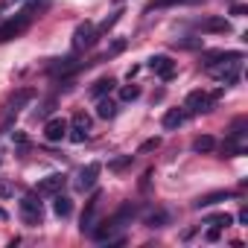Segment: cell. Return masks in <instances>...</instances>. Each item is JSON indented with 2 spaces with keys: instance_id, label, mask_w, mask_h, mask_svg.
Segmentation results:
<instances>
[{
  "instance_id": "6da1fadb",
  "label": "cell",
  "mask_w": 248,
  "mask_h": 248,
  "mask_svg": "<svg viewBox=\"0 0 248 248\" xmlns=\"http://www.w3.org/2000/svg\"><path fill=\"white\" fill-rule=\"evenodd\" d=\"M50 6V0H32V3H27L15 18H9V21H3L0 24V44H6V41H12V38H18L44 9Z\"/></svg>"
},
{
  "instance_id": "7a4b0ae2",
  "label": "cell",
  "mask_w": 248,
  "mask_h": 248,
  "mask_svg": "<svg viewBox=\"0 0 248 248\" xmlns=\"http://www.w3.org/2000/svg\"><path fill=\"white\" fill-rule=\"evenodd\" d=\"M138 216V207L132 204V202H126L123 207H117V213H111L105 222H99V225H93V231H91V236L96 239V242H102V239H108L114 231H123L126 225H132V219Z\"/></svg>"
},
{
  "instance_id": "3957f363",
  "label": "cell",
  "mask_w": 248,
  "mask_h": 248,
  "mask_svg": "<svg viewBox=\"0 0 248 248\" xmlns=\"http://www.w3.org/2000/svg\"><path fill=\"white\" fill-rule=\"evenodd\" d=\"M219 93H222V91H216V93H207V91H190L187 99H184L187 114L193 117V114H207V111H213V102L219 99Z\"/></svg>"
},
{
  "instance_id": "277c9868",
  "label": "cell",
  "mask_w": 248,
  "mask_h": 248,
  "mask_svg": "<svg viewBox=\"0 0 248 248\" xmlns=\"http://www.w3.org/2000/svg\"><path fill=\"white\" fill-rule=\"evenodd\" d=\"M239 64H242V59H222V62H216V64H210L207 70H210L213 79H219V82H225V85H236V79H239Z\"/></svg>"
},
{
  "instance_id": "5b68a950",
  "label": "cell",
  "mask_w": 248,
  "mask_h": 248,
  "mask_svg": "<svg viewBox=\"0 0 248 248\" xmlns=\"http://www.w3.org/2000/svg\"><path fill=\"white\" fill-rule=\"evenodd\" d=\"M21 219H24L27 225H41V222H44V207H41V202H38V193L24 196V202H21Z\"/></svg>"
},
{
  "instance_id": "8992f818",
  "label": "cell",
  "mask_w": 248,
  "mask_h": 248,
  "mask_svg": "<svg viewBox=\"0 0 248 248\" xmlns=\"http://www.w3.org/2000/svg\"><path fill=\"white\" fill-rule=\"evenodd\" d=\"M93 44H96V27H93L91 21L79 24V27L73 30V50L82 53V50H91Z\"/></svg>"
},
{
  "instance_id": "52a82bcc",
  "label": "cell",
  "mask_w": 248,
  "mask_h": 248,
  "mask_svg": "<svg viewBox=\"0 0 248 248\" xmlns=\"http://www.w3.org/2000/svg\"><path fill=\"white\" fill-rule=\"evenodd\" d=\"M67 138L73 143H85L91 138V117L88 114H76L70 123H67Z\"/></svg>"
},
{
  "instance_id": "ba28073f",
  "label": "cell",
  "mask_w": 248,
  "mask_h": 248,
  "mask_svg": "<svg viewBox=\"0 0 248 248\" xmlns=\"http://www.w3.org/2000/svg\"><path fill=\"white\" fill-rule=\"evenodd\" d=\"M67 138V120L64 117H50L44 123V140L47 143H62Z\"/></svg>"
},
{
  "instance_id": "9c48e42d",
  "label": "cell",
  "mask_w": 248,
  "mask_h": 248,
  "mask_svg": "<svg viewBox=\"0 0 248 248\" xmlns=\"http://www.w3.org/2000/svg\"><path fill=\"white\" fill-rule=\"evenodd\" d=\"M99 202H102V193L96 190L91 199H88V204H85V210H82V219H79V228H82V233H91L93 231V219H96V210H99Z\"/></svg>"
},
{
  "instance_id": "30bf717a",
  "label": "cell",
  "mask_w": 248,
  "mask_h": 248,
  "mask_svg": "<svg viewBox=\"0 0 248 248\" xmlns=\"http://www.w3.org/2000/svg\"><path fill=\"white\" fill-rule=\"evenodd\" d=\"M64 184H67V175L64 172H53V175H47V178H41L38 181V196H56V193H62L64 190Z\"/></svg>"
},
{
  "instance_id": "8fae6325",
  "label": "cell",
  "mask_w": 248,
  "mask_h": 248,
  "mask_svg": "<svg viewBox=\"0 0 248 248\" xmlns=\"http://www.w3.org/2000/svg\"><path fill=\"white\" fill-rule=\"evenodd\" d=\"M99 172H102V167L93 161V164H88V167H82L79 170V178H76V187L85 193V190H93L96 187V181H99Z\"/></svg>"
},
{
  "instance_id": "7c38bea8",
  "label": "cell",
  "mask_w": 248,
  "mask_h": 248,
  "mask_svg": "<svg viewBox=\"0 0 248 248\" xmlns=\"http://www.w3.org/2000/svg\"><path fill=\"white\" fill-rule=\"evenodd\" d=\"M146 67H149L152 73H158L161 79H172V76H175V62H172L170 56H152V59L146 62Z\"/></svg>"
},
{
  "instance_id": "4fadbf2b",
  "label": "cell",
  "mask_w": 248,
  "mask_h": 248,
  "mask_svg": "<svg viewBox=\"0 0 248 248\" xmlns=\"http://www.w3.org/2000/svg\"><path fill=\"white\" fill-rule=\"evenodd\" d=\"M233 196H236L233 190H216V193H204V196H199V199L193 202V210H202V207H210V204L228 202V199H233Z\"/></svg>"
},
{
  "instance_id": "5bb4252c",
  "label": "cell",
  "mask_w": 248,
  "mask_h": 248,
  "mask_svg": "<svg viewBox=\"0 0 248 248\" xmlns=\"http://www.w3.org/2000/svg\"><path fill=\"white\" fill-rule=\"evenodd\" d=\"M32 99H35V91H32V88H21V91H15V93L9 96L6 111H9V114H18V111H21L27 102H32Z\"/></svg>"
},
{
  "instance_id": "9a60e30c",
  "label": "cell",
  "mask_w": 248,
  "mask_h": 248,
  "mask_svg": "<svg viewBox=\"0 0 248 248\" xmlns=\"http://www.w3.org/2000/svg\"><path fill=\"white\" fill-rule=\"evenodd\" d=\"M187 108L181 105V108H170L167 114H164V120H161V126L167 129V132H172V129H178V126H184V123H187Z\"/></svg>"
},
{
  "instance_id": "2e32d148",
  "label": "cell",
  "mask_w": 248,
  "mask_h": 248,
  "mask_svg": "<svg viewBox=\"0 0 248 248\" xmlns=\"http://www.w3.org/2000/svg\"><path fill=\"white\" fill-rule=\"evenodd\" d=\"M196 27H199L202 32H231V24H228L222 15H213V18H202Z\"/></svg>"
},
{
  "instance_id": "e0dca14e",
  "label": "cell",
  "mask_w": 248,
  "mask_h": 248,
  "mask_svg": "<svg viewBox=\"0 0 248 248\" xmlns=\"http://www.w3.org/2000/svg\"><path fill=\"white\" fill-rule=\"evenodd\" d=\"M117 108H120V105H117L114 99H108V96H99V99H96V117H99V120H114V117H117Z\"/></svg>"
},
{
  "instance_id": "ac0fdd59",
  "label": "cell",
  "mask_w": 248,
  "mask_h": 248,
  "mask_svg": "<svg viewBox=\"0 0 248 248\" xmlns=\"http://www.w3.org/2000/svg\"><path fill=\"white\" fill-rule=\"evenodd\" d=\"M53 213H56L59 219H67V216L73 213V202H70V196L56 193V196H53Z\"/></svg>"
},
{
  "instance_id": "d6986e66",
  "label": "cell",
  "mask_w": 248,
  "mask_h": 248,
  "mask_svg": "<svg viewBox=\"0 0 248 248\" xmlns=\"http://www.w3.org/2000/svg\"><path fill=\"white\" fill-rule=\"evenodd\" d=\"M222 59H242V53H236V50H213V53H204L202 56V64L210 67V64H216Z\"/></svg>"
},
{
  "instance_id": "ffe728a7",
  "label": "cell",
  "mask_w": 248,
  "mask_h": 248,
  "mask_svg": "<svg viewBox=\"0 0 248 248\" xmlns=\"http://www.w3.org/2000/svg\"><path fill=\"white\" fill-rule=\"evenodd\" d=\"M114 85H117V79H114V76H102V79H96V82L91 85V96H93V99H99V96L111 93V91H114Z\"/></svg>"
},
{
  "instance_id": "44dd1931",
  "label": "cell",
  "mask_w": 248,
  "mask_h": 248,
  "mask_svg": "<svg viewBox=\"0 0 248 248\" xmlns=\"http://www.w3.org/2000/svg\"><path fill=\"white\" fill-rule=\"evenodd\" d=\"M76 67H79V64H76V56H64V59H56L47 70H50V73H62V76H64V73H70V70H76Z\"/></svg>"
},
{
  "instance_id": "7402d4cb",
  "label": "cell",
  "mask_w": 248,
  "mask_h": 248,
  "mask_svg": "<svg viewBox=\"0 0 248 248\" xmlns=\"http://www.w3.org/2000/svg\"><path fill=\"white\" fill-rule=\"evenodd\" d=\"M216 149V140L210 138V135H199L196 140H193V152H199V155H204V152H213Z\"/></svg>"
},
{
  "instance_id": "603a6c76",
  "label": "cell",
  "mask_w": 248,
  "mask_h": 248,
  "mask_svg": "<svg viewBox=\"0 0 248 248\" xmlns=\"http://www.w3.org/2000/svg\"><path fill=\"white\" fill-rule=\"evenodd\" d=\"M178 3H202V0H149L146 12H155V9H170V6H178Z\"/></svg>"
},
{
  "instance_id": "cb8c5ba5",
  "label": "cell",
  "mask_w": 248,
  "mask_h": 248,
  "mask_svg": "<svg viewBox=\"0 0 248 248\" xmlns=\"http://www.w3.org/2000/svg\"><path fill=\"white\" fill-rule=\"evenodd\" d=\"M167 222H170V213L167 210H152L146 216V228H164Z\"/></svg>"
},
{
  "instance_id": "d4e9b609",
  "label": "cell",
  "mask_w": 248,
  "mask_h": 248,
  "mask_svg": "<svg viewBox=\"0 0 248 248\" xmlns=\"http://www.w3.org/2000/svg\"><path fill=\"white\" fill-rule=\"evenodd\" d=\"M120 15H123V9H117V12H111V15H108V18H105V21H102V24L96 27V38H99V35H105V32H108V30H111V27H114V24L120 21Z\"/></svg>"
},
{
  "instance_id": "484cf974",
  "label": "cell",
  "mask_w": 248,
  "mask_h": 248,
  "mask_svg": "<svg viewBox=\"0 0 248 248\" xmlns=\"http://www.w3.org/2000/svg\"><path fill=\"white\" fill-rule=\"evenodd\" d=\"M207 225H216V228H231V225H233V216H231V213H216V216H210V219H207Z\"/></svg>"
},
{
  "instance_id": "4316f807",
  "label": "cell",
  "mask_w": 248,
  "mask_h": 248,
  "mask_svg": "<svg viewBox=\"0 0 248 248\" xmlns=\"http://www.w3.org/2000/svg\"><path fill=\"white\" fill-rule=\"evenodd\" d=\"M138 96H140V88H138V85H126V88L120 91V99H123V102H135Z\"/></svg>"
},
{
  "instance_id": "83f0119b",
  "label": "cell",
  "mask_w": 248,
  "mask_h": 248,
  "mask_svg": "<svg viewBox=\"0 0 248 248\" xmlns=\"http://www.w3.org/2000/svg\"><path fill=\"white\" fill-rule=\"evenodd\" d=\"M126 167H132V155H123V158L108 161V170H111V172H120V170H126Z\"/></svg>"
},
{
  "instance_id": "f1b7e54d",
  "label": "cell",
  "mask_w": 248,
  "mask_h": 248,
  "mask_svg": "<svg viewBox=\"0 0 248 248\" xmlns=\"http://www.w3.org/2000/svg\"><path fill=\"white\" fill-rule=\"evenodd\" d=\"M123 50H126V41H114V44L102 53V59H99V62H105V59H111V56H117V53H123Z\"/></svg>"
},
{
  "instance_id": "f546056e",
  "label": "cell",
  "mask_w": 248,
  "mask_h": 248,
  "mask_svg": "<svg viewBox=\"0 0 248 248\" xmlns=\"http://www.w3.org/2000/svg\"><path fill=\"white\" fill-rule=\"evenodd\" d=\"M158 146H161V138H149V140L140 143V155H143V152H152V149H158Z\"/></svg>"
},
{
  "instance_id": "4dcf8cb0",
  "label": "cell",
  "mask_w": 248,
  "mask_h": 248,
  "mask_svg": "<svg viewBox=\"0 0 248 248\" xmlns=\"http://www.w3.org/2000/svg\"><path fill=\"white\" fill-rule=\"evenodd\" d=\"M9 196H15V187L9 181H0V199H9Z\"/></svg>"
},
{
  "instance_id": "1f68e13d",
  "label": "cell",
  "mask_w": 248,
  "mask_h": 248,
  "mask_svg": "<svg viewBox=\"0 0 248 248\" xmlns=\"http://www.w3.org/2000/svg\"><path fill=\"white\" fill-rule=\"evenodd\" d=\"M204 236H207V242H216V239H219V236H222V228H216V225H210V228H207V233H204Z\"/></svg>"
},
{
  "instance_id": "d6a6232c",
  "label": "cell",
  "mask_w": 248,
  "mask_h": 248,
  "mask_svg": "<svg viewBox=\"0 0 248 248\" xmlns=\"http://www.w3.org/2000/svg\"><path fill=\"white\" fill-rule=\"evenodd\" d=\"M248 12V6H242V3H236V6H231V15H236V18H242Z\"/></svg>"
},
{
  "instance_id": "836d02e7",
  "label": "cell",
  "mask_w": 248,
  "mask_h": 248,
  "mask_svg": "<svg viewBox=\"0 0 248 248\" xmlns=\"http://www.w3.org/2000/svg\"><path fill=\"white\" fill-rule=\"evenodd\" d=\"M15 143H18V146H21V149H24V146H27V143H30V140H27V138H24V135H21V132H18V135H15Z\"/></svg>"
},
{
  "instance_id": "e575fe53",
  "label": "cell",
  "mask_w": 248,
  "mask_h": 248,
  "mask_svg": "<svg viewBox=\"0 0 248 248\" xmlns=\"http://www.w3.org/2000/svg\"><path fill=\"white\" fill-rule=\"evenodd\" d=\"M236 219H239V225H248V210H245V207H242V210H239V216H236Z\"/></svg>"
},
{
  "instance_id": "d590c367",
  "label": "cell",
  "mask_w": 248,
  "mask_h": 248,
  "mask_svg": "<svg viewBox=\"0 0 248 248\" xmlns=\"http://www.w3.org/2000/svg\"><path fill=\"white\" fill-rule=\"evenodd\" d=\"M0 219H6V210H0Z\"/></svg>"
},
{
  "instance_id": "8d00e7d4",
  "label": "cell",
  "mask_w": 248,
  "mask_h": 248,
  "mask_svg": "<svg viewBox=\"0 0 248 248\" xmlns=\"http://www.w3.org/2000/svg\"><path fill=\"white\" fill-rule=\"evenodd\" d=\"M0 164H3V158H0Z\"/></svg>"
},
{
  "instance_id": "74e56055",
  "label": "cell",
  "mask_w": 248,
  "mask_h": 248,
  "mask_svg": "<svg viewBox=\"0 0 248 248\" xmlns=\"http://www.w3.org/2000/svg\"><path fill=\"white\" fill-rule=\"evenodd\" d=\"M117 3H123V0H117Z\"/></svg>"
}]
</instances>
